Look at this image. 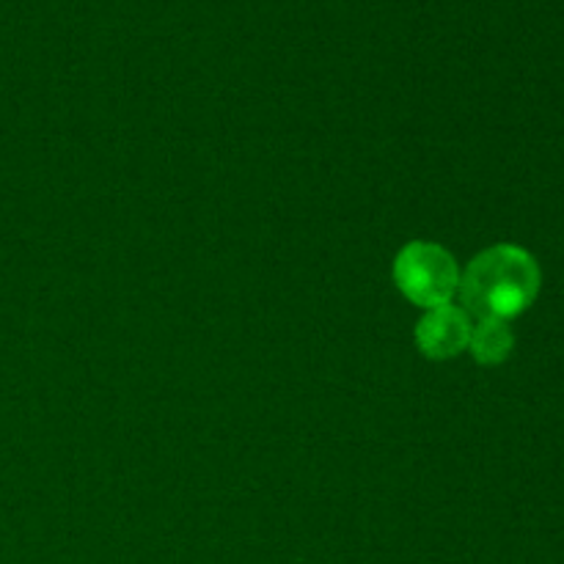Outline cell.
I'll list each match as a JSON object with an SVG mask.
<instances>
[{"label":"cell","instance_id":"1","mask_svg":"<svg viewBox=\"0 0 564 564\" xmlns=\"http://www.w3.org/2000/svg\"><path fill=\"white\" fill-rule=\"evenodd\" d=\"M540 264L523 248L501 242L468 262L460 275L463 312L477 319H512L540 295Z\"/></svg>","mask_w":564,"mask_h":564},{"label":"cell","instance_id":"2","mask_svg":"<svg viewBox=\"0 0 564 564\" xmlns=\"http://www.w3.org/2000/svg\"><path fill=\"white\" fill-rule=\"evenodd\" d=\"M394 284L413 306L438 308L455 303L457 292H460V268H457L455 257L446 251L444 246L435 242L413 240L397 253L394 259Z\"/></svg>","mask_w":564,"mask_h":564},{"label":"cell","instance_id":"3","mask_svg":"<svg viewBox=\"0 0 564 564\" xmlns=\"http://www.w3.org/2000/svg\"><path fill=\"white\" fill-rule=\"evenodd\" d=\"M471 317L463 312V306H438L424 312V317L416 325V345L433 361H449L468 350L471 339Z\"/></svg>","mask_w":564,"mask_h":564},{"label":"cell","instance_id":"4","mask_svg":"<svg viewBox=\"0 0 564 564\" xmlns=\"http://www.w3.org/2000/svg\"><path fill=\"white\" fill-rule=\"evenodd\" d=\"M512 347H516V336L505 319H477L474 323L468 350L477 364H482V367L505 364L512 356Z\"/></svg>","mask_w":564,"mask_h":564}]
</instances>
